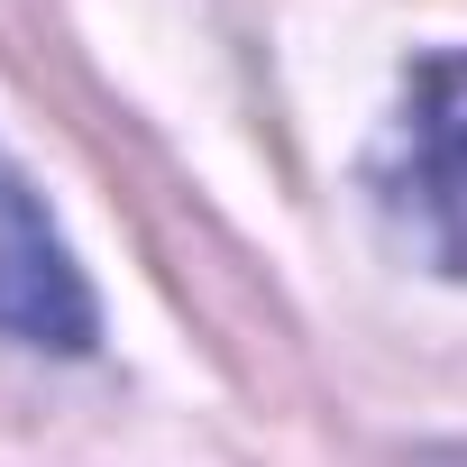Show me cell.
Returning <instances> with one entry per match:
<instances>
[{"label": "cell", "mask_w": 467, "mask_h": 467, "mask_svg": "<svg viewBox=\"0 0 467 467\" xmlns=\"http://www.w3.org/2000/svg\"><path fill=\"white\" fill-rule=\"evenodd\" d=\"M385 211L440 275H467V56H421L403 119L385 138Z\"/></svg>", "instance_id": "6da1fadb"}, {"label": "cell", "mask_w": 467, "mask_h": 467, "mask_svg": "<svg viewBox=\"0 0 467 467\" xmlns=\"http://www.w3.org/2000/svg\"><path fill=\"white\" fill-rule=\"evenodd\" d=\"M0 339L47 348V358H83L101 339V312H92V285L65 248V229L47 220L37 183L10 156H0Z\"/></svg>", "instance_id": "7a4b0ae2"}]
</instances>
